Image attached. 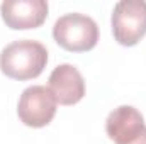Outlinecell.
I'll use <instances>...</instances> for the list:
<instances>
[{"label":"cell","mask_w":146,"mask_h":144,"mask_svg":"<svg viewBox=\"0 0 146 144\" xmlns=\"http://www.w3.org/2000/svg\"><path fill=\"white\" fill-rule=\"evenodd\" d=\"M46 63V48L33 39L14 41L0 53V70L12 80H33L42 73Z\"/></svg>","instance_id":"1"},{"label":"cell","mask_w":146,"mask_h":144,"mask_svg":"<svg viewBox=\"0 0 146 144\" xmlns=\"http://www.w3.org/2000/svg\"><path fill=\"white\" fill-rule=\"evenodd\" d=\"M53 37L66 51H90L95 48L99 41V26L90 15L80 12L65 14L54 22Z\"/></svg>","instance_id":"2"},{"label":"cell","mask_w":146,"mask_h":144,"mask_svg":"<svg viewBox=\"0 0 146 144\" xmlns=\"http://www.w3.org/2000/svg\"><path fill=\"white\" fill-rule=\"evenodd\" d=\"M112 34L122 46H134L146 34V2L121 0L112 10Z\"/></svg>","instance_id":"3"},{"label":"cell","mask_w":146,"mask_h":144,"mask_svg":"<svg viewBox=\"0 0 146 144\" xmlns=\"http://www.w3.org/2000/svg\"><path fill=\"white\" fill-rule=\"evenodd\" d=\"M56 105L58 102L49 88L33 85L22 92L17 105V115L24 126L39 129L53 120L56 115Z\"/></svg>","instance_id":"4"},{"label":"cell","mask_w":146,"mask_h":144,"mask_svg":"<svg viewBox=\"0 0 146 144\" xmlns=\"http://www.w3.org/2000/svg\"><path fill=\"white\" fill-rule=\"evenodd\" d=\"M0 14L10 29H36L48 17L46 0H5L0 5Z\"/></svg>","instance_id":"5"},{"label":"cell","mask_w":146,"mask_h":144,"mask_svg":"<svg viewBox=\"0 0 146 144\" xmlns=\"http://www.w3.org/2000/svg\"><path fill=\"white\" fill-rule=\"evenodd\" d=\"M49 90L61 105H75L85 95V80L73 65H60L49 75Z\"/></svg>","instance_id":"6"},{"label":"cell","mask_w":146,"mask_h":144,"mask_svg":"<svg viewBox=\"0 0 146 144\" xmlns=\"http://www.w3.org/2000/svg\"><path fill=\"white\" fill-rule=\"evenodd\" d=\"M145 119L138 108L121 105L114 108L106 120V132L115 144H127L145 129Z\"/></svg>","instance_id":"7"},{"label":"cell","mask_w":146,"mask_h":144,"mask_svg":"<svg viewBox=\"0 0 146 144\" xmlns=\"http://www.w3.org/2000/svg\"><path fill=\"white\" fill-rule=\"evenodd\" d=\"M127 144H146V127L139 132V136L136 139H133L131 143H127Z\"/></svg>","instance_id":"8"}]
</instances>
